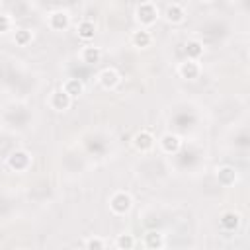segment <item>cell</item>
Here are the masks:
<instances>
[{"instance_id":"cell-3","label":"cell","mask_w":250,"mask_h":250,"mask_svg":"<svg viewBox=\"0 0 250 250\" xmlns=\"http://www.w3.org/2000/svg\"><path fill=\"white\" fill-rule=\"evenodd\" d=\"M6 166L12 170V172H25L29 170L31 166V154L27 150H14L10 152V156L6 158Z\"/></svg>"},{"instance_id":"cell-4","label":"cell","mask_w":250,"mask_h":250,"mask_svg":"<svg viewBox=\"0 0 250 250\" xmlns=\"http://www.w3.org/2000/svg\"><path fill=\"white\" fill-rule=\"evenodd\" d=\"M131 143H133V148H135V150H139V152H148V150H152L156 139H154V135H152L150 131L141 129L139 133L133 135Z\"/></svg>"},{"instance_id":"cell-1","label":"cell","mask_w":250,"mask_h":250,"mask_svg":"<svg viewBox=\"0 0 250 250\" xmlns=\"http://www.w3.org/2000/svg\"><path fill=\"white\" fill-rule=\"evenodd\" d=\"M131 207H133V197H131L129 191L119 189V191L111 193V197H109V209H111V213H115V215H127L131 211Z\"/></svg>"},{"instance_id":"cell-14","label":"cell","mask_w":250,"mask_h":250,"mask_svg":"<svg viewBox=\"0 0 250 250\" xmlns=\"http://www.w3.org/2000/svg\"><path fill=\"white\" fill-rule=\"evenodd\" d=\"M80 59H82V62H86V64H96V62H100V59H102V49H100V47H94V45H86V47H82V51H80Z\"/></svg>"},{"instance_id":"cell-7","label":"cell","mask_w":250,"mask_h":250,"mask_svg":"<svg viewBox=\"0 0 250 250\" xmlns=\"http://www.w3.org/2000/svg\"><path fill=\"white\" fill-rule=\"evenodd\" d=\"M98 82H100V86H102L104 90H113V88L121 82V76H119V72H117L115 68L105 66V68L100 70V74H98Z\"/></svg>"},{"instance_id":"cell-18","label":"cell","mask_w":250,"mask_h":250,"mask_svg":"<svg viewBox=\"0 0 250 250\" xmlns=\"http://www.w3.org/2000/svg\"><path fill=\"white\" fill-rule=\"evenodd\" d=\"M186 57L191 61H199L203 57V43H199L197 39H189L186 43Z\"/></svg>"},{"instance_id":"cell-13","label":"cell","mask_w":250,"mask_h":250,"mask_svg":"<svg viewBox=\"0 0 250 250\" xmlns=\"http://www.w3.org/2000/svg\"><path fill=\"white\" fill-rule=\"evenodd\" d=\"M76 33L82 41H92L94 35H96V23L90 20V18H84L80 20V23L76 25Z\"/></svg>"},{"instance_id":"cell-23","label":"cell","mask_w":250,"mask_h":250,"mask_svg":"<svg viewBox=\"0 0 250 250\" xmlns=\"http://www.w3.org/2000/svg\"><path fill=\"white\" fill-rule=\"evenodd\" d=\"M229 2H234V0H229Z\"/></svg>"},{"instance_id":"cell-2","label":"cell","mask_w":250,"mask_h":250,"mask_svg":"<svg viewBox=\"0 0 250 250\" xmlns=\"http://www.w3.org/2000/svg\"><path fill=\"white\" fill-rule=\"evenodd\" d=\"M135 18L141 23V27H150L158 20V8L152 2H141L135 10Z\"/></svg>"},{"instance_id":"cell-19","label":"cell","mask_w":250,"mask_h":250,"mask_svg":"<svg viewBox=\"0 0 250 250\" xmlns=\"http://www.w3.org/2000/svg\"><path fill=\"white\" fill-rule=\"evenodd\" d=\"M14 41H16V45H20V47H27V45L33 41V31H31V29L21 27V29H18V31H16Z\"/></svg>"},{"instance_id":"cell-8","label":"cell","mask_w":250,"mask_h":250,"mask_svg":"<svg viewBox=\"0 0 250 250\" xmlns=\"http://www.w3.org/2000/svg\"><path fill=\"white\" fill-rule=\"evenodd\" d=\"M178 74L180 78H186V80H195L199 78L201 74V66H199V61H191V59H186L178 64Z\"/></svg>"},{"instance_id":"cell-21","label":"cell","mask_w":250,"mask_h":250,"mask_svg":"<svg viewBox=\"0 0 250 250\" xmlns=\"http://www.w3.org/2000/svg\"><path fill=\"white\" fill-rule=\"evenodd\" d=\"M84 246H86V250H104L107 246V242L100 236H90L84 240Z\"/></svg>"},{"instance_id":"cell-11","label":"cell","mask_w":250,"mask_h":250,"mask_svg":"<svg viewBox=\"0 0 250 250\" xmlns=\"http://www.w3.org/2000/svg\"><path fill=\"white\" fill-rule=\"evenodd\" d=\"M131 43H133V47L146 49V47H150V43H152V33H150L146 27H141V29H137V31L131 33Z\"/></svg>"},{"instance_id":"cell-6","label":"cell","mask_w":250,"mask_h":250,"mask_svg":"<svg viewBox=\"0 0 250 250\" xmlns=\"http://www.w3.org/2000/svg\"><path fill=\"white\" fill-rule=\"evenodd\" d=\"M47 25H49L53 31H64V29L70 25V16H68V12H64V10H55V12H51L49 18H47Z\"/></svg>"},{"instance_id":"cell-17","label":"cell","mask_w":250,"mask_h":250,"mask_svg":"<svg viewBox=\"0 0 250 250\" xmlns=\"http://www.w3.org/2000/svg\"><path fill=\"white\" fill-rule=\"evenodd\" d=\"M143 244H145L146 248H150V250L162 248V246H164V234H162V232H158V230H148V232L145 234Z\"/></svg>"},{"instance_id":"cell-22","label":"cell","mask_w":250,"mask_h":250,"mask_svg":"<svg viewBox=\"0 0 250 250\" xmlns=\"http://www.w3.org/2000/svg\"><path fill=\"white\" fill-rule=\"evenodd\" d=\"M199 2H207V4H209V2H213V0H199Z\"/></svg>"},{"instance_id":"cell-15","label":"cell","mask_w":250,"mask_h":250,"mask_svg":"<svg viewBox=\"0 0 250 250\" xmlns=\"http://www.w3.org/2000/svg\"><path fill=\"white\" fill-rule=\"evenodd\" d=\"M62 90L74 100V98H78V96L84 94V82H82L80 78H68V80H64Z\"/></svg>"},{"instance_id":"cell-20","label":"cell","mask_w":250,"mask_h":250,"mask_svg":"<svg viewBox=\"0 0 250 250\" xmlns=\"http://www.w3.org/2000/svg\"><path fill=\"white\" fill-rule=\"evenodd\" d=\"M135 244H137V240L133 234H117V238H115V248H119V250H133Z\"/></svg>"},{"instance_id":"cell-16","label":"cell","mask_w":250,"mask_h":250,"mask_svg":"<svg viewBox=\"0 0 250 250\" xmlns=\"http://www.w3.org/2000/svg\"><path fill=\"white\" fill-rule=\"evenodd\" d=\"M238 225H240V215H238V213H234V211H227V213L221 215V227H223L227 232L236 230Z\"/></svg>"},{"instance_id":"cell-9","label":"cell","mask_w":250,"mask_h":250,"mask_svg":"<svg viewBox=\"0 0 250 250\" xmlns=\"http://www.w3.org/2000/svg\"><path fill=\"white\" fill-rule=\"evenodd\" d=\"M158 145H160L162 152H166V154H176V152L182 148V137L176 135V133H164V135L160 137Z\"/></svg>"},{"instance_id":"cell-5","label":"cell","mask_w":250,"mask_h":250,"mask_svg":"<svg viewBox=\"0 0 250 250\" xmlns=\"http://www.w3.org/2000/svg\"><path fill=\"white\" fill-rule=\"evenodd\" d=\"M47 104H49V107L55 109V111H66V109L72 105V98H70L62 88H59V90L51 92Z\"/></svg>"},{"instance_id":"cell-12","label":"cell","mask_w":250,"mask_h":250,"mask_svg":"<svg viewBox=\"0 0 250 250\" xmlns=\"http://www.w3.org/2000/svg\"><path fill=\"white\" fill-rule=\"evenodd\" d=\"M164 20L168 21V23H182L184 20H186V10L180 6V4H170V6H166V10H164Z\"/></svg>"},{"instance_id":"cell-10","label":"cell","mask_w":250,"mask_h":250,"mask_svg":"<svg viewBox=\"0 0 250 250\" xmlns=\"http://www.w3.org/2000/svg\"><path fill=\"white\" fill-rule=\"evenodd\" d=\"M236 178H238V174H236V168L234 166L225 164V166H219L217 168V180H219L221 186L229 188V186H232L236 182Z\"/></svg>"}]
</instances>
